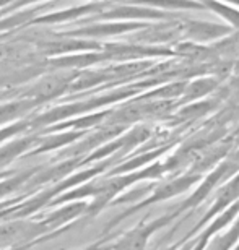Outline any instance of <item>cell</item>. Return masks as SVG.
<instances>
[{"label": "cell", "instance_id": "cell-1", "mask_svg": "<svg viewBox=\"0 0 239 250\" xmlns=\"http://www.w3.org/2000/svg\"><path fill=\"white\" fill-rule=\"evenodd\" d=\"M238 200H239V171L233 174L228 181H225L215 190V197H213L210 207L207 208V211L203 213V216L194 224V228L191 231L182 237V241H187V239H192L194 236H197V232L200 231L210 219H213L221 211H225L226 208H230L233 203L238 202Z\"/></svg>", "mask_w": 239, "mask_h": 250}, {"label": "cell", "instance_id": "cell-2", "mask_svg": "<svg viewBox=\"0 0 239 250\" xmlns=\"http://www.w3.org/2000/svg\"><path fill=\"white\" fill-rule=\"evenodd\" d=\"M235 31L225 23L208 21V20H186L182 18L181 23V41H191L202 46H208L217 41H221L223 38L230 36Z\"/></svg>", "mask_w": 239, "mask_h": 250}, {"label": "cell", "instance_id": "cell-3", "mask_svg": "<svg viewBox=\"0 0 239 250\" xmlns=\"http://www.w3.org/2000/svg\"><path fill=\"white\" fill-rule=\"evenodd\" d=\"M221 82L217 80L212 75H205V77H196L189 80L186 83V88L177 101V106H184V104H191L202 101L203 98H208L213 91L218 89V84Z\"/></svg>", "mask_w": 239, "mask_h": 250}, {"label": "cell", "instance_id": "cell-4", "mask_svg": "<svg viewBox=\"0 0 239 250\" xmlns=\"http://www.w3.org/2000/svg\"><path fill=\"white\" fill-rule=\"evenodd\" d=\"M138 5L161 10L166 13L179 12H192V10H205L200 0H135Z\"/></svg>", "mask_w": 239, "mask_h": 250}, {"label": "cell", "instance_id": "cell-5", "mask_svg": "<svg viewBox=\"0 0 239 250\" xmlns=\"http://www.w3.org/2000/svg\"><path fill=\"white\" fill-rule=\"evenodd\" d=\"M203 7L208 12L215 13L218 18L223 20V23L233 28L235 31H239V8L233 7L230 3H223L218 0H200Z\"/></svg>", "mask_w": 239, "mask_h": 250}]
</instances>
